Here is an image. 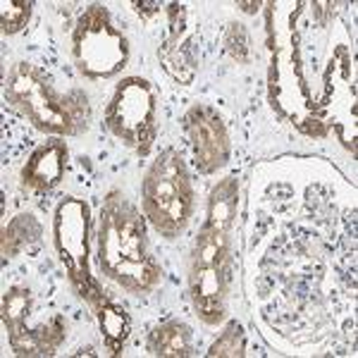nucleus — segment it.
<instances>
[{"label":"nucleus","instance_id":"obj_1","mask_svg":"<svg viewBox=\"0 0 358 358\" xmlns=\"http://www.w3.org/2000/svg\"><path fill=\"white\" fill-rule=\"evenodd\" d=\"M98 263L113 282L131 294H148L160 282V268L148 251L141 215L122 194H110L103 203Z\"/></svg>","mask_w":358,"mask_h":358},{"label":"nucleus","instance_id":"obj_2","mask_svg":"<svg viewBox=\"0 0 358 358\" xmlns=\"http://www.w3.org/2000/svg\"><path fill=\"white\" fill-rule=\"evenodd\" d=\"M5 96L31 124L60 136L82 134L91 110L84 94H60L38 67L20 62L13 67L5 84Z\"/></svg>","mask_w":358,"mask_h":358},{"label":"nucleus","instance_id":"obj_3","mask_svg":"<svg viewBox=\"0 0 358 358\" xmlns=\"http://www.w3.org/2000/svg\"><path fill=\"white\" fill-rule=\"evenodd\" d=\"M232 224L215 220L203 222L192 253L189 289L194 310L206 325H217L224 317L229 289V265H232Z\"/></svg>","mask_w":358,"mask_h":358},{"label":"nucleus","instance_id":"obj_4","mask_svg":"<svg viewBox=\"0 0 358 358\" xmlns=\"http://www.w3.org/2000/svg\"><path fill=\"white\" fill-rule=\"evenodd\" d=\"M194 208V187L182 155L167 148L153 160L143 179V215L167 239L187 227Z\"/></svg>","mask_w":358,"mask_h":358},{"label":"nucleus","instance_id":"obj_5","mask_svg":"<svg viewBox=\"0 0 358 358\" xmlns=\"http://www.w3.org/2000/svg\"><path fill=\"white\" fill-rule=\"evenodd\" d=\"M72 55L79 72L89 79H108L120 72L129 60V45L122 31L113 27L103 5H91L79 17L72 36Z\"/></svg>","mask_w":358,"mask_h":358},{"label":"nucleus","instance_id":"obj_6","mask_svg":"<svg viewBox=\"0 0 358 358\" xmlns=\"http://www.w3.org/2000/svg\"><path fill=\"white\" fill-rule=\"evenodd\" d=\"M155 91L141 77H129L115 89L108 103L106 124L124 146H129L136 155H148L155 141Z\"/></svg>","mask_w":358,"mask_h":358},{"label":"nucleus","instance_id":"obj_7","mask_svg":"<svg viewBox=\"0 0 358 358\" xmlns=\"http://www.w3.org/2000/svg\"><path fill=\"white\" fill-rule=\"evenodd\" d=\"M55 248L65 263L67 275L86 301L98 303V292L89 270V206L79 199H65L55 210Z\"/></svg>","mask_w":358,"mask_h":358},{"label":"nucleus","instance_id":"obj_8","mask_svg":"<svg viewBox=\"0 0 358 358\" xmlns=\"http://www.w3.org/2000/svg\"><path fill=\"white\" fill-rule=\"evenodd\" d=\"M189 143L196 158V167L203 175L217 172L229 160V134L222 117L210 106H194L187 113Z\"/></svg>","mask_w":358,"mask_h":358},{"label":"nucleus","instance_id":"obj_9","mask_svg":"<svg viewBox=\"0 0 358 358\" xmlns=\"http://www.w3.org/2000/svg\"><path fill=\"white\" fill-rule=\"evenodd\" d=\"M167 17H170V36L165 38L163 48L158 50V57L163 60V67L175 82L192 84L196 72L194 53H192V45L182 41L184 17H187V13H184L182 5H167Z\"/></svg>","mask_w":358,"mask_h":358},{"label":"nucleus","instance_id":"obj_10","mask_svg":"<svg viewBox=\"0 0 358 358\" xmlns=\"http://www.w3.org/2000/svg\"><path fill=\"white\" fill-rule=\"evenodd\" d=\"M67 163V146L62 141H50L36 148L27 165L22 167V184L29 192H50L60 182Z\"/></svg>","mask_w":358,"mask_h":358},{"label":"nucleus","instance_id":"obj_11","mask_svg":"<svg viewBox=\"0 0 358 358\" xmlns=\"http://www.w3.org/2000/svg\"><path fill=\"white\" fill-rule=\"evenodd\" d=\"M62 342H65V322L57 315L36 327H29L24 322L22 327L10 330V346H13L20 356L53 354Z\"/></svg>","mask_w":358,"mask_h":358},{"label":"nucleus","instance_id":"obj_12","mask_svg":"<svg viewBox=\"0 0 358 358\" xmlns=\"http://www.w3.org/2000/svg\"><path fill=\"white\" fill-rule=\"evenodd\" d=\"M148 351L163 358L189 356L192 354V330L179 320L160 322L148 337Z\"/></svg>","mask_w":358,"mask_h":358},{"label":"nucleus","instance_id":"obj_13","mask_svg":"<svg viewBox=\"0 0 358 358\" xmlns=\"http://www.w3.org/2000/svg\"><path fill=\"white\" fill-rule=\"evenodd\" d=\"M96 306H98V322H101L108 349H110V354H117L122 349L127 334H129V317H127V313L120 306L106 301V299H101Z\"/></svg>","mask_w":358,"mask_h":358},{"label":"nucleus","instance_id":"obj_14","mask_svg":"<svg viewBox=\"0 0 358 358\" xmlns=\"http://www.w3.org/2000/svg\"><path fill=\"white\" fill-rule=\"evenodd\" d=\"M38 236H41V224L34 220V215H17L3 227V256H17L34 241H38Z\"/></svg>","mask_w":358,"mask_h":358},{"label":"nucleus","instance_id":"obj_15","mask_svg":"<svg viewBox=\"0 0 358 358\" xmlns=\"http://www.w3.org/2000/svg\"><path fill=\"white\" fill-rule=\"evenodd\" d=\"M29 310H31V294L22 287H13V289L5 292L3 296V322L5 327L15 330V327H22L29 317Z\"/></svg>","mask_w":358,"mask_h":358},{"label":"nucleus","instance_id":"obj_16","mask_svg":"<svg viewBox=\"0 0 358 358\" xmlns=\"http://www.w3.org/2000/svg\"><path fill=\"white\" fill-rule=\"evenodd\" d=\"M244 354V330L239 322H229L210 349V356H241Z\"/></svg>","mask_w":358,"mask_h":358},{"label":"nucleus","instance_id":"obj_17","mask_svg":"<svg viewBox=\"0 0 358 358\" xmlns=\"http://www.w3.org/2000/svg\"><path fill=\"white\" fill-rule=\"evenodd\" d=\"M0 8H3L0 15H3V31L5 34L22 31V29L27 27L29 17H31V3H27V0H22V3H8V0H5Z\"/></svg>","mask_w":358,"mask_h":358}]
</instances>
